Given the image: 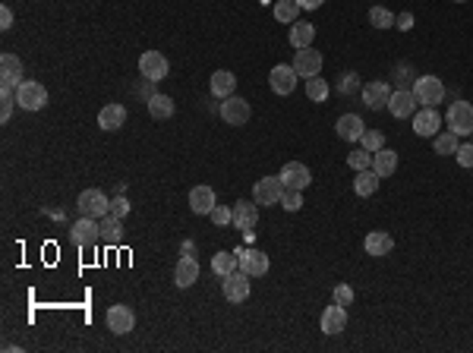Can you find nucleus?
Here are the masks:
<instances>
[{
	"label": "nucleus",
	"mask_w": 473,
	"mask_h": 353,
	"mask_svg": "<svg viewBox=\"0 0 473 353\" xmlns=\"http://www.w3.org/2000/svg\"><path fill=\"white\" fill-rule=\"evenodd\" d=\"M411 91L416 95V101H420L423 108H435L439 101H445V82L439 76H416Z\"/></svg>",
	"instance_id": "f257e3e1"
},
{
	"label": "nucleus",
	"mask_w": 473,
	"mask_h": 353,
	"mask_svg": "<svg viewBox=\"0 0 473 353\" xmlns=\"http://www.w3.org/2000/svg\"><path fill=\"white\" fill-rule=\"evenodd\" d=\"M16 104L23 111H41L48 104V89L35 79H23L16 86Z\"/></svg>",
	"instance_id": "f03ea898"
},
{
	"label": "nucleus",
	"mask_w": 473,
	"mask_h": 353,
	"mask_svg": "<svg viewBox=\"0 0 473 353\" xmlns=\"http://www.w3.org/2000/svg\"><path fill=\"white\" fill-rule=\"evenodd\" d=\"M76 206H79V215L98 218V221H101L104 215H111V199L101 193V189H82L79 199H76Z\"/></svg>",
	"instance_id": "7ed1b4c3"
},
{
	"label": "nucleus",
	"mask_w": 473,
	"mask_h": 353,
	"mask_svg": "<svg viewBox=\"0 0 473 353\" xmlns=\"http://www.w3.org/2000/svg\"><path fill=\"white\" fill-rule=\"evenodd\" d=\"M281 196H284V183L281 176H262V180L252 186V202L256 206H281Z\"/></svg>",
	"instance_id": "20e7f679"
},
{
	"label": "nucleus",
	"mask_w": 473,
	"mask_h": 353,
	"mask_svg": "<svg viewBox=\"0 0 473 353\" xmlns=\"http://www.w3.org/2000/svg\"><path fill=\"white\" fill-rule=\"evenodd\" d=\"M139 73H143V79L148 82H161L167 73H171V63L161 51H145L143 57H139Z\"/></svg>",
	"instance_id": "39448f33"
},
{
	"label": "nucleus",
	"mask_w": 473,
	"mask_h": 353,
	"mask_svg": "<svg viewBox=\"0 0 473 353\" xmlns=\"http://www.w3.org/2000/svg\"><path fill=\"white\" fill-rule=\"evenodd\" d=\"M294 69H296V76H303V79L322 76V51H313V47H296V51H294Z\"/></svg>",
	"instance_id": "423d86ee"
},
{
	"label": "nucleus",
	"mask_w": 473,
	"mask_h": 353,
	"mask_svg": "<svg viewBox=\"0 0 473 353\" xmlns=\"http://www.w3.org/2000/svg\"><path fill=\"white\" fill-rule=\"evenodd\" d=\"M250 117H252V108H250L246 98L230 95V98H224V101H221V120L228 126H243Z\"/></svg>",
	"instance_id": "0eeeda50"
},
{
	"label": "nucleus",
	"mask_w": 473,
	"mask_h": 353,
	"mask_svg": "<svg viewBox=\"0 0 473 353\" xmlns=\"http://www.w3.org/2000/svg\"><path fill=\"white\" fill-rule=\"evenodd\" d=\"M69 240H73L76 246H95L98 240H101V224H98V218L82 215L79 221L69 228Z\"/></svg>",
	"instance_id": "6e6552de"
},
{
	"label": "nucleus",
	"mask_w": 473,
	"mask_h": 353,
	"mask_svg": "<svg viewBox=\"0 0 473 353\" xmlns=\"http://www.w3.org/2000/svg\"><path fill=\"white\" fill-rule=\"evenodd\" d=\"M221 291H224V296H228V303H246V300H250V293H252L250 274L240 271V268H237V271H230L228 278H224Z\"/></svg>",
	"instance_id": "1a4fd4ad"
},
{
	"label": "nucleus",
	"mask_w": 473,
	"mask_h": 353,
	"mask_svg": "<svg viewBox=\"0 0 473 353\" xmlns=\"http://www.w3.org/2000/svg\"><path fill=\"white\" fill-rule=\"evenodd\" d=\"M448 130L457 133V136L473 133V104L470 101H455L448 108Z\"/></svg>",
	"instance_id": "9d476101"
},
{
	"label": "nucleus",
	"mask_w": 473,
	"mask_h": 353,
	"mask_svg": "<svg viewBox=\"0 0 473 353\" xmlns=\"http://www.w3.org/2000/svg\"><path fill=\"white\" fill-rule=\"evenodd\" d=\"M237 259H240V271H246L250 278H262V274H268V268H272V262H268V256L262 250H237Z\"/></svg>",
	"instance_id": "9b49d317"
},
{
	"label": "nucleus",
	"mask_w": 473,
	"mask_h": 353,
	"mask_svg": "<svg viewBox=\"0 0 473 353\" xmlns=\"http://www.w3.org/2000/svg\"><path fill=\"white\" fill-rule=\"evenodd\" d=\"M268 86H272L274 95H291V91L296 89L294 63H278V67H272V73H268Z\"/></svg>",
	"instance_id": "f8f14e48"
},
{
	"label": "nucleus",
	"mask_w": 473,
	"mask_h": 353,
	"mask_svg": "<svg viewBox=\"0 0 473 353\" xmlns=\"http://www.w3.org/2000/svg\"><path fill=\"white\" fill-rule=\"evenodd\" d=\"M281 183H284V189H306L309 183H313V174H309L306 164H300V161H287L284 167H281Z\"/></svg>",
	"instance_id": "ddd939ff"
},
{
	"label": "nucleus",
	"mask_w": 473,
	"mask_h": 353,
	"mask_svg": "<svg viewBox=\"0 0 473 353\" xmlns=\"http://www.w3.org/2000/svg\"><path fill=\"white\" fill-rule=\"evenodd\" d=\"M439 126H442V114L435 108H423L413 114V133L420 139H435L439 136Z\"/></svg>",
	"instance_id": "4468645a"
},
{
	"label": "nucleus",
	"mask_w": 473,
	"mask_h": 353,
	"mask_svg": "<svg viewBox=\"0 0 473 353\" xmlns=\"http://www.w3.org/2000/svg\"><path fill=\"white\" fill-rule=\"evenodd\" d=\"M104 319H108V328L114 331V335H130V331L136 328V313H133L130 306H123V303L111 306Z\"/></svg>",
	"instance_id": "2eb2a0df"
},
{
	"label": "nucleus",
	"mask_w": 473,
	"mask_h": 353,
	"mask_svg": "<svg viewBox=\"0 0 473 353\" xmlns=\"http://www.w3.org/2000/svg\"><path fill=\"white\" fill-rule=\"evenodd\" d=\"M416 95L411 89H398V91H391V98H388V111H391V117H398V120H404V117H413L416 114Z\"/></svg>",
	"instance_id": "dca6fc26"
},
{
	"label": "nucleus",
	"mask_w": 473,
	"mask_h": 353,
	"mask_svg": "<svg viewBox=\"0 0 473 353\" xmlns=\"http://www.w3.org/2000/svg\"><path fill=\"white\" fill-rule=\"evenodd\" d=\"M319 328L325 331V335H341V331L347 328V306H341V303H331L328 309H322Z\"/></svg>",
	"instance_id": "f3484780"
},
{
	"label": "nucleus",
	"mask_w": 473,
	"mask_h": 353,
	"mask_svg": "<svg viewBox=\"0 0 473 353\" xmlns=\"http://www.w3.org/2000/svg\"><path fill=\"white\" fill-rule=\"evenodd\" d=\"M23 82V60L16 54H4L0 57V89H16Z\"/></svg>",
	"instance_id": "a211bd4d"
},
{
	"label": "nucleus",
	"mask_w": 473,
	"mask_h": 353,
	"mask_svg": "<svg viewBox=\"0 0 473 353\" xmlns=\"http://www.w3.org/2000/svg\"><path fill=\"white\" fill-rule=\"evenodd\" d=\"M335 133L344 139V142H360V136L366 133V123L360 114H341L335 123Z\"/></svg>",
	"instance_id": "6ab92c4d"
},
{
	"label": "nucleus",
	"mask_w": 473,
	"mask_h": 353,
	"mask_svg": "<svg viewBox=\"0 0 473 353\" xmlns=\"http://www.w3.org/2000/svg\"><path fill=\"white\" fill-rule=\"evenodd\" d=\"M196 278H199V262H196V256H180L177 265H174V284L177 287H193Z\"/></svg>",
	"instance_id": "aec40b11"
},
{
	"label": "nucleus",
	"mask_w": 473,
	"mask_h": 353,
	"mask_svg": "<svg viewBox=\"0 0 473 353\" xmlns=\"http://www.w3.org/2000/svg\"><path fill=\"white\" fill-rule=\"evenodd\" d=\"M208 89H211V95L215 98H230L234 95V89H237V76L230 73V69H215L211 73V79H208Z\"/></svg>",
	"instance_id": "412c9836"
},
{
	"label": "nucleus",
	"mask_w": 473,
	"mask_h": 353,
	"mask_svg": "<svg viewBox=\"0 0 473 353\" xmlns=\"http://www.w3.org/2000/svg\"><path fill=\"white\" fill-rule=\"evenodd\" d=\"M123 123H126V108H123V104H104V108L98 111V126H101L104 133H114Z\"/></svg>",
	"instance_id": "4be33fe9"
},
{
	"label": "nucleus",
	"mask_w": 473,
	"mask_h": 353,
	"mask_svg": "<svg viewBox=\"0 0 473 353\" xmlns=\"http://www.w3.org/2000/svg\"><path fill=\"white\" fill-rule=\"evenodd\" d=\"M388 98H391V89H388L385 82H369V86H363V104L369 111L388 108Z\"/></svg>",
	"instance_id": "5701e85b"
},
{
	"label": "nucleus",
	"mask_w": 473,
	"mask_h": 353,
	"mask_svg": "<svg viewBox=\"0 0 473 353\" xmlns=\"http://www.w3.org/2000/svg\"><path fill=\"white\" fill-rule=\"evenodd\" d=\"M256 221H259V206H256V202H246V199L234 202V228L252 230V228H256Z\"/></svg>",
	"instance_id": "b1692460"
},
{
	"label": "nucleus",
	"mask_w": 473,
	"mask_h": 353,
	"mask_svg": "<svg viewBox=\"0 0 473 353\" xmlns=\"http://www.w3.org/2000/svg\"><path fill=\"white\" fill-rule=\"evenodd\" d=\"M363 250L369 252V256H388V252L394 250V237L388 234V230H372V234H366V240H363Z\"/></svg>",
	"instance_id": "393cba45"
},
{
	"label": "nucleus",
	"mask_w": 473,
	"mask_h": 353,
	"mask_svg": "<svg viewBox=\"0 0 473 353\" xmlns=\"http://www.w3.org/2000/svg\"><path fill=\"white\" fill-rule=\"evenodd\" d=\"M215 189L211 186H193L189 189V208L196 211V215H208L211 208H215Z\"/></svg>",
	"instance_id": "a878e982"
},
{
	"label": "nucleus",
	"mask_w": 473,
	"mask_h": 353,
	"mask_svg": "<svg viewBox=\"0 0 473 353\" xmlns=\"http://www.w3.org/2000/svg\"><path fill=\"white\" fill-rule=\"evenodd\" d=\"M379 183H382V176H379L376 171H357L354 176V193L357 196H363V199H369V196H376V189H379Z\"/></svg>",
	"instance_id": "bb28decb"
},
{
	"label": "nucleus",
	"mask_w": 473,
	"mask_h": 353,
	"mask_svg": "<svg viewBox=\"0 0 473 353\" xmlns=\"http://www.w3.org/2000/svg\"><path fill=\"white\" fill-rule=\"evenodd\" d=\"M291 45L294 47H313V38H316V26L306 23V19H296V23L291 26Z\"/></svg>",
	"instance_id": "cd10ccee"
},
{
	"label": "nucleus",
	"mask_w": 473,
	"mask_h": 353,
	"mask_svg": "<svg viewBox=\"0 0 473 353\" xmlns=\"http://www.w3.org/2000/svg\"><path fill=\"white\" fill-rule=\"evenodd\" d=\"M372 171L379 176H391L398 171V152H391V148H379L376 155H372Z\"/></svg>",
	"instance_id": "c85d7f7f"
},
{
	"label": "nucleus",
	"mask_w": 473,
	"mask_h": 353,
	"mask_svg": "<svg viewBox=\"0 0 473 353\" xmlns=\"http://www.w3.org/2000/svg\"><path fill=\"white\" fill-rule=\"evenodd\" d=\"M148 114H152L155 120H167V117H174V101H171V95H161V91H155V95H148Z\"/></svg>",
	"instance_id": "c756f323"
},
{
	"label": "nucleus",
	"mask_w": 473,
	"mask_h": 353,
	"mask_svg": "<svg viewBox=\"0 0 473 353\" xmlns=\"http://www.w3.org/2000/svg\"><path fill=\"white\" fill-rule=\"evenodd\" d=\"M120 221H123V218H117V215H104L101 221H98V224H101V240H104V243L117 246L120 240H123V224H120Z\"/></svg>",
	"instance_id": "7c9ffc66"
},
{
	"label": "nucleus",
	"mask_w": 473,
	"mask_h": 353,
	"mask_svg": "<svg viewBox=\"0 0 473 353\" xmlns=\"http://www.w3.org/2000/svg\"><path fill=\"white\" fill-rule=\"evenodd\" d=\"M237 268H240L237 250L234 252H215V256H211V271H215L218 278H228V274L237 271Z\"/></svg>",
	"instance_id": "2f4dec72"
},
{
	"label": "nucleus",
	"mask_w": 473,
	"mask_h": 353,
	"mask_svg": "<svg viewBox=\"0 0 473 353\" xmlns=\"http://www.w3.org/2000/svg\"><path fill=\"white\" fill-rule=\"evenodd\" d=\"M296 16H300V4H296V0H278V4H274V19H278V23L294 26Z\"/></svg>",
	"instance_id": "473e14b6"
},
{
	"label": "nucleus",
	"mask_w": 473,
	"mask_h": 353,
	"mask_svg": "<svg viewBox=\"0 0 473 353\" xmlns=\"http://www.w3.org/2000/svg\"><path fill=\"white\" fill-rule=\"evenodd\" d=\"M433 145H435V155H455L457 152V145H461V136L457 133H439V136L433 139Z\"/></svg>",
	"instance_id": "72a5a7b5"
},
{
	"label": "nucleus",
	"mask_w": 473,
	"mask_h": 353,
	"mask_svg": "<svg viewBox=\"0 0 473 353\" xmlns=\"http://www.w3.org/2000/svg\"><path fill=\"white\" fill-rule=\"evenodd\" d=\"M394 19H398V16H394L391 10H385V6H372V10H369V26H372V29H391Z\"/></svg>",
	"instance_id": "f704fd0d"
},
{
	"label": "nucleus",
	"mask_w": 473,
	"mask_h": 353,
	"mask_svg": "<svg viewBox=\"0 0 473 353\" xmlns=\"http://www.w3.org/2000/svg\"><path fill=\"white\" fill-rule=\"evenodd\" d=\"M306 98H309V101H325V98H328V82L322 79V76L306 79Z\"/></svg>",
	"instance_id": "c9c22d12"
},
{
	"label": "nucleus",
	"mask_w": 473,
	"mask_h": 353,
	"mask_svg": "<svg viewBox=\"0 0 473 353\" xmlns=\"http://www.w3.org/2000/svg\"><path fill=\"white\" fill-rule=\"evenodd\" d=\"M347 167L350 171H366V167H372V152H366L363 145L354 148V152L347 155Z\"/></svg>",
	"instance_id": "e433bc0d"
},
{
	"label": "nucleus",
	"mask_w": 473,
	"mask_h": 353,
	"mask_svg": "<svg viewBox=\"0 0 473 353\" xmlns=\"http://www.w3.org/2000/svg\"><path fill=\"white\" fill-rule=\"evenodd\" d=\"M360 145H363L366 152H372V155H376L379 148H385V136H382L379 130H366L363 136H360Z\"/></svg>",
	"instance_id": "4c0bfd02"
},
{
	"label": "nucleus",
	"mask_w": 473,
	"mask_h": 353,
	"mask_svg": "<svg viewBox=\"0 0 473 353\" xmlns=\"http://www.w3.org/2000/svg\"><path fill=\"white\" fill-rule=\"evenodd\" d=\"M208 218H211V224H215V228H224V224H234V208L215 206V208L208 211Z\"/></svg>",
	"instance_id": "58836bf2"
},
{
	"label": "nucleus",
	"mask_w": 473,
	"mask_h": 353,
	"mask_svg": "<svg viewBox=\"0 0 473 353\" xmlns=\"http://www.w3.org/2000/svg\"><path fill=\"white\" fill-rule=\"evenodd\" d=\"M281 206H284L287 211H300V208H303L300 189H284V196H281Z\"/></svg>",
	"instance_id": "ea45409f"
},
{
	"label": "nucleus",
	"mask_w": 473,
	"mask_h": 353,
	"mask_svg": "<svg viewBox=\"0 0 473 353\" xmlns=\"http://www.w3.org/2000/svg\"><path fill=\"white\" fill-rule=\"evenodd\" d=\"M335 303H341V306H350V303H354V287H350V284H338V287H335Z\"/></svg>",
	"instance_id": "a19ab883"
},
{
	"label": "nucleus",
	"mask_w": 473,
	"mask_h": 353,
	"mask_svg": "<svg viewBox=\"0 0 473 353\" xmlns=\"http://www.w3.org/2000/svg\"><path fill=\"white\" fill-rule=\"evenodd\" d=\"M455 158H457V164H461V167H473V142H467V145H457Z\"/></svg>",
	"instance_id": "79ce46f5"
},
{
	"label": "nucleus",
	"mask_w": 473,
	"mask_h": 353,
	"mask_svg": "<svg viewBox=\"0 0 473 353\" xmlns=\"http://www.w3.org/2000/svg\"><path fill=\"white\" fill-rule=\"evenodd\" d=\"M111 215H117V218H126V215H130V202H126L123 196H117V199H111Z\"/></svg>",
	"instance_id": "37998d69"
},
{
	"label": "nucleus",
	"mask_w": 473,
	"mask_h": 353,
	"mask_svg": "<svg viewBox=\"0 0 473 353\" xmlns=\"http://www.w3.org/2000/svg\"><path fill=\"white\" fill-rule=\"evenodd\" d=\"M394 26H398L401 32H411V29H413V13H398V19H394Z\"/></svg>",
	"instance_id": "c03bdc74"
},
{
	"label": "nucleus",
	"mask_w": 473,
	"mask_h": 353,
	"mask_svg": "<svg viewBox=\"0 0 473 353\" xmlns=\"http://www.w3.org/2000/svg\"><path fill=\"white\" fill-rule=\"evenodd\" d=\"M338 89H341L344 95H347V91H354V89H357V76H354V73H344L341 82H338Z\"/></svg>",
	"instance_id": "a18cd8bd"
},
{
	"label": "nucleus",
	"mask_w": 473,
	"mask_h": 353,
	"mask_svg": "<svg viewBox=\"0 0 473 353\" xmlns=\"http://www.w3.org/2000/svg\"><path fill=\"white\" fill-rule=\"evenodd\" d=\"M0 29H13V10L10 6H4V10H0Z\"/></svg>",
	"instance_id": "49530a36"
},
{
	"label": "nucleus",
	"mask_w": 473,
	"mask_h": 353,
	"mask_svg": "<svg viewBox=\"0 0 473 353\" xmlns=\"http://www.w3.org/2000/svg\"><path fill=\"white\" fill-rule=\"evenodd\" d=\"M296 4H300V10H319L322 0H296Z\"/></svg>",
	"instance_id": "de8ad7c7"
},
{
	"label": "nucleus",
	"mask_w": 473,
	"mask_h": 353,
	"mask_svg": "<svg viewBox=\"0 0 473 353\" xmlns=\"http://www.w3.org/2000/svg\"><path fill=\"white\" fill-rule=\"evenodd\" d=\"M180 250H183V256H193V250H196V246H193V240H183V246H180Z\"/></svg>",
	"instance_id": "09e8293b"
},
{
	"label": "nucleus",
	"mask_w": 473,
	"mask_h": 353,
	"mask_svg": "<svg viewBox=\"0 0 473 353\" xmlns=\"http://www.w3.org/2000/svg\"><path fill=\"white\" fill-rule=\"evenodd\" d=\"M455 4H467V0H455Z\"/></svg>",
	"instance_id": "8fccbe9b"
},
{
	"label": "nucleus",
	"mask_w": 473,
	"mask_h": 353,
	"mask_svg": "<svg viewBox=\"0 0 473 353\" xmlns=\"http://www.w3.org/2000/svg\"><path fill=\"white\" fill-rule=\"evenodd\" d=\"M470 136H473V133H470Z\"/></svg>",
	"instance_id": "3c124183"
}]
</instances>
